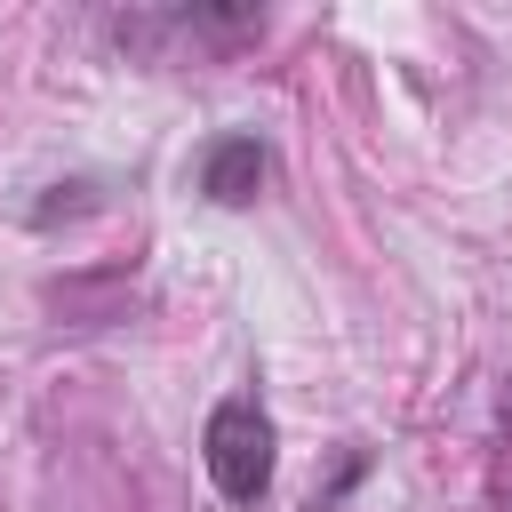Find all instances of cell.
<instances>
[{
	"label": "cell",
	"instance_id": "cell-1",
	"mask_svg": "<svg viewBox=\"0 0 512 512\" xmlns=\"http://www.w3.org/2000/svg\"><path fill=\"white\" fill-rule=\"evenodd\" d=\"M200 456H208V480H216L224 504H264V488H272V416L256 400H216L208 432H200Z\"/></svg>",
	"mask_w": 512,
	"mask_h": 512
},
{
	"label": "cell",
	"instance_id": "cell-2",
	"mask_svg": "<svg viewBox=\"0 0 512 512\" xmlns=\"http://www.w3.org/2000/svg\"><path fill=\"white\" fill-rule=\"evenodd\" d=\"M264 168H272V152H264L256 136H216L208 160H200V192L224 200V208H248L256 184H264Z\"/></svg>",
	"mask_w": 512,
	"mask_h": 512
}]
</instances>
